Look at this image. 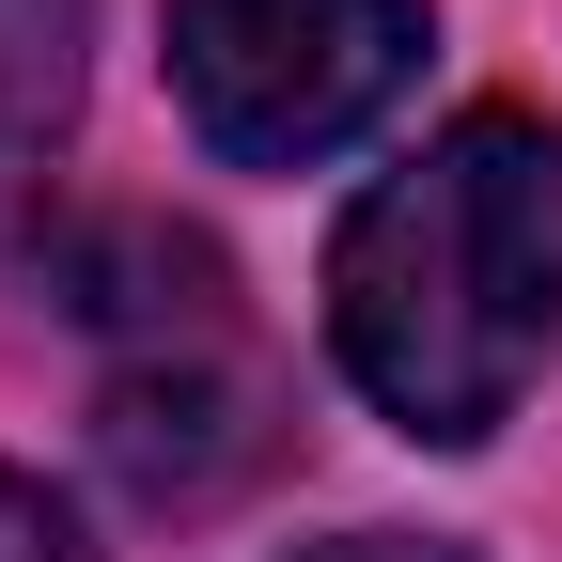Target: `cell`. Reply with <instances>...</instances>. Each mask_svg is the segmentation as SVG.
<instances>
[{
    "label": "cell",
    "mask_w": 562,
    "mask_h": 562,
    "mask_svg": "<svg viewBox=\"0 0 562 562\" xmlns=\"http://www.w3.org/2000/svg\"><path fill=\"white\" fill-rule=\"evenodd\" d=\"M328 344L406 438H501L562 344V140L469 110L328 235Z\"/></svg>",
    "instance_id": "6da1fadb"
},
{
    "label": "cell",
    "mask_w": 562,
    "mask_h": 562,
    "mask_svg": "<svg viewBox=\"0 0 562 562\" xmlns=\"http://www.w3.org/2000/svg\"><path fill=\"white\" fill-rule=\"evenodd\" d=\"M422 63V0H172V94L235 172L344 157Z\"/></svg>",
    "instance_id": "7a4b0ae2"
},
{
    "label": "cell",
    "mask_w": 562,
    "mask_h": 562,
    "mask_svg": "<svg viewBox=\"0 0 562 562\" xmlns=\"http://www.w3.org/2000/svg\"><path fill=\"white\" fill-rule=\"evenodd\" d=\"M125 266H140L125 297H94L125 328V360H110V469L140 501H220L266 453V360L235 328V281L188 235H125Z\"/></svg>",
    "instance_id": "3957f363"
},
{
    "label": "cell",
    "mask_w": 562,
    "mask_h": 562,
    "mask_svg": "<svg viewBox=\"0 0 562 562\" xmlns=\"http://www.w3.org/2000/svg\"><path fill=\"white\" fill-rule=\"evenodd\" d=\"M63 110H79V0H0V188H32Z\"/></svg>",
    "instance_id": "277c9868"
},
{
    "label": "cell",
    "mask_w": 562,
    "mask_h": 562,
    "mask_svg": "<svg viewBox=\"0 0 562 562\" xmlns=\"http://www.w3.org/2000/svg\"><path fill=\"white\" fill-rule=\"evenodd\" d=\"M0 562H94V547H79V516H63L32 469H0Z\"/></svg>",
    "instance_id": "5b68a950"
},
{
    "label": "cell",
    "mask_w": 562,
    "mask_h": 562,
    "mask_svg": "<svg viewBox=\"0 0 562 562\" xmlns=\"http://www.w3.org/2000/svg\"><path fill=\"white\" fill-rule=\"evenodd\" d=\"M297 562H453V547H422V531H344V547H297Z\"/></svg>",
    "instance_id": "8992f818"
}]
</instances>
